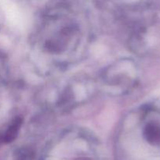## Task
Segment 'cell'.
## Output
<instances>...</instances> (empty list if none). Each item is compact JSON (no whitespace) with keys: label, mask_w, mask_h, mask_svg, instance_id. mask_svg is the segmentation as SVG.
Instances as JSON below:
<instances>
[{"label":"cell","mask_w":160,"mask_h":160,"mask_svg":"<svg viewBox=\"0 0 160 160\" xmlns=\"http://www.w3.org/2000/svg\"><path fill=\"white\" fill-rule=\"evenodd\" d=\"M21 118H19V117L16 118L14 121L12 123V124L9 127V128L7 129L6 132L5 133L4 135L2 136V142H6V143L12 142L17 137L19 130H20V127H21Z\"/></svg>","instance_id":"cell-1"},{"label":"cell","mask_w":160,"mask_h":160,"mask_svg":"<svg viewBox=\"0 0 160 160\" xmlns=\"http://www.w3.org/2000/svg\"><path fill=\"white\" fill-rule=\"evenodd\" d=\"M0 142H2V136H0Z\"/></svg>","instance_id":"cell-2"}]
</instances>
